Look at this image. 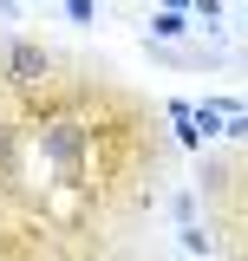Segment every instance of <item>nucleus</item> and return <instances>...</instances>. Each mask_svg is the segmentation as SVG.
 Returning <instances> with one entry per match:
<instances>
[{
	"label": "nucleus",
	"instance_id": "1",
	"mask_svg": "<svg viewBox=\"0 0 248 261\" xmlns=\"http://www.w3.org/2000/svg\"><path fill=\"white\" fill-rule=\"evenodd\" d=\"M189 13L183 7H163V13H151V39H163V46H177V39H189Z\"/></svg>",
	"mask_w": 248,
	"mask_h": 261
},
{
	"label": "nucleus",
	"instance_id": "2",
	"mask_svg": "<svg viewBox=\"0 0 248 261\" xmlns=\"http://www.w3.org/2000/svg\"><path fill=\"white\" fill-rule=\"evenodd\" d=\"M177 242H183V255H216V235L203 228V216L196 222H177Z\"/></svg>",
	"mask_w": 248,
	"mask_h": 261
},
{
	"label": "nucleus",
	"instance_id": "3",
	"mask_svg": "<svg viewBox=\"0 0 248 261\" xmlns=\"http://www.w3.org/2000/svg\"><path fill=\"white\" fill-rule=\"evenodd\" d=\"M170 216H177V222H196V216H203V190H177L170 196Z\"/></svg>",
	"mask_w": 248,
	"mask_h": 261
},
{
	"label": "nucleus",
	"instance_id": "4",
	"mask_svg": "<svg viewBox=\"0 0 248 261\" xmlns=\"http://www.w3.org/2000/svg\"><path fill=\"white\" fill-rule=\"evenodd\" d=\"M189 13H196L203 27H222V0H189Z\"/></svg>",
	"mask_w": 248,
	"mask_h": 261
},
{
	"label": "nucleus",
	"instance_id": "5",
	"mask_svg": "<svg viewBox=\"0 0 248 261\" xmlns=\"http://www.w3.org/2000/svg\"><path fill=\"white\" fill-rule=\"evenodd\" d=\"M222 137H235V144H248V105H242V111H229V124H222Z\"/></svg>",
	"mask_w": 248,
	"mask_h": 261
},
{
	"label": "nucleus",
	"instance_id": "6",
	"mask_svg": "<svg viewBox=\"0 0 248 261\" xmlns=\"http://www.w3.org/2000/svg\"><path fill=\"white\" fill-rule=\"evenodd\" d=\"M65 13H72L79 27H92V20H98V0H65Z\"/></svg>",
	"mask_w": 248,
	"mask_h": 261
},
{
	"label": "nucleus",
	"instance_id": "7",
	"mask_svg": "<svg viewBox=\"0 0 248 261\" xmlns=\"http://www.w3.org/2000/svg\"><path fill=\"white\" fill-rule=\"evenodd\" d=\"M163 7H183V13H189V0H163Z\"/></svg>",
	"mask_w": 248,
	"mask_h": 261
},
{
	"label": "nucleus",
	"instance_id": "8",
	"mask_svg": "<svg viewBox=\"0 0 248 261\" xmlns=\"http://www.w3.org/2000/svg\"><path fill=\"white\" fill-rule=\"evenodd\" d=\"M242 27H248V13H242Z\"/></svg>",
	"mask_w": 248,
	"mask_h": 261
}]
</instances>
